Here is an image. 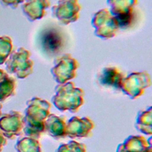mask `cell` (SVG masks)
Returning <instances> with one entry per match:
<instances>
[{"label":"cell","instance_id":"1","mask_svg":"<svg viewBox=\"0 0 152 152\" xmlns=\"http://www.w3.org/2000/svg\"><path fill=\"white\" fill-rule=\"evenodd\" d=\"M50 106L49 102L39 97L28 102L25 118V132L27 135L37 139L45 132V121L50 114Z\"/></svg>","mask_w":152,"mask_h":152},{"label":"cell","instance_id":"2","mask_svg":"<svg viewBox=\"0 0 152 152\" xmlns=\"http://www.w3.org/2000/svg\"><path fill=\"white\" fill-rule=\"evenodd\" d=\"M55 91L52 101L55 107L61 112H77L84 103L83 90L75 87L72 82L59 84L55 87Z\"/></svg>","mask_w":152,"mask_h":152},{"label":"cell","instance_id":"3","mask_svg":"<svg viewBox=\"0 0 152 152\" xmlns=\"http://www.w3.org/2000/svg\"><path fill=\"white\" fill-rule=\"evenodd\" d=\"M40 47L48 56H55L65 48L66 39L62 30L57 27H49L40 33Z\"/></svg>","mask_w":152,"mask_h":152},{"label":"cell","instance_id":"4","mask_svg":"<svg viewBox=\"0 0 152 152\" xmlns=\"http://www.w3.org/2000/svg\"><path fill=\"white\" fill-rule=\"evenodd\" d=\"M150 85V77L147 72H136L124 78L121 89L130 99L134 100L141 96Z\"/></svg>","mask_w":152,"mask_h":152},{"label":"cell","instance_id":"5","mask_svg":"<svg viewBox=\"0 0 152 152\" xmlns=\"http://www.w3.org/2000/svg\"><path fill=\"white\" fill-rule=\"evenodd\" d=\"M79 65L77 61L69 55H64L55 61V66L51 69V73L56 82L64 84L74 78Z\"/></svg>","mask_w":152,"mask_h":152},{"label":"cell","instance_id":"6","mask_svg":"<svg viewBox=\"0 0 152 152\" xmlns=\"http://www.w3.org/2000/svg\"><path fill=\"white\" fill-rule=\"evenodd\" d=\"M94 127V122L90 118L74 116L66 123V136L70 138L89 137Z\"/></svg>","mask_w":152,"mask_h":152},{"label":"cell","instance_id":"7","mask_svg":"<svg viewBox=\"0 0 152 152\" xmlns=\"http://www.w3.org/2000/svg\"><path fill=\"white\" fill-rule=\"evenodd\" d=\"M56 7L61 9L54 7L53 13L61 23L68 24L77 20L80 7L77 0H62Z\"/></svg>","mask_w":152,"mask_h":152},{"label":"cell","instance_id":"8","mask_svg":"<svg viewBox=\"0 0 152 152\" xmlns=\"http://www.w3.org/2000/svg\"><path fill=\"white\" fill-rule=\"evenodd\" d=\"M151 138L147 140L142 135H130L119 144L116 152H152Z\"/></svg>","mask_w":152,"mask_h":152},{"label":"cell","instance_id":"9","mask_svg":"<svg viewBox=\"0 0 152 152\" xmlns=\"http://www.w3.org/2000/svg\"><path fill=\"white\" fill-rule=\"evenodd\" d=\"M124 78L123 72L117 68L112 66L103 68L99 74L97 80L102 86L120 90Z\"/></svg>","mask_w":152,"mask_h":152},{"label":"cell","instance_id":"10","mask_svg":"<svg viewBox=\"0 0 152 152\" xmlns=\"http://www.w3.org/2000/svg\"><path fill=\"white\" fill-rule=\"evenodd\" d=\"M45 132L55 139L66 137V122L63 116L50 113L45 121Z\"/></svg>","mask_w":152,"mask_h":152},{"label":"cell","instance_id":"11","mask_svg":"<svg viewBox=\"0 0 152 152\" xmlns=\"http://www.w3.org/2000/svg\"><path fill=\"white\" fill-rule=\"evenodd\" d=\"M152 107L140 110L137 116L135 126L141 133L145 135L152 134Z\"/></svg>","mask_w":152,"mask_h":152},{"label":"cell","instance_id":"12","mask_svg":"<svg viewBox=\"0 0 152 152\" xmlns=\"http://www.w3.org/2000/svg\"><path fill=\"white\" fill-rule=\"evenodd\" d=\"M19 152H41V145L39 141L34 138H24L18 144Z\"/></svg>","mask_w":152,"mask_h":152},{"label":"cell","instance_id":"13","mask_svg":"<svg viewBox=\"0 0 152 152\" xmlns=\"http://www.w3.org/2000/svg\"><path fill=\"white\" fill-rule=\"evenodd\" d=\"M55 152H86V146L83 143L72 140L61 144Z\"/></svg>","mask_w":152,"mask_h":152},{"label":"cell","instance_id":"14","mask_svg":"<svg viewBox=\"0 0 152 152\" xmlns=\"http://www.w3.org/2000/svg\"><path fill=\"white\" fill-rule=\"evenodd\" d=\"M135 12L134 11L116 15L115 18L118 27L125 28L129 27L135 20Z\"/></svg>","mask_w":152,"mask_h":152}]
</instances>
